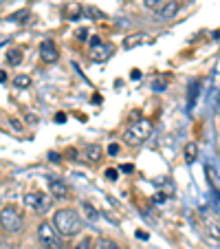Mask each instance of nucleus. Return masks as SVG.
<instances>
[{"label":"nucleus","mask_w":220,"mask_h":249,"mask_svg":"<svg viewBox=\"0 0 220 249\" xmlns=\"http://www.w3.org/2000/svg\"><path fill=\"white\" fill-rule=\"evenodd\" d=\"M53 225H55V230L60 231L62 236H73L80 231L82 223H80V216H77L73 210H60L53 216Z\"/></svg>","instance_id":"f257e3e1"},{"label":"nucleus","mask_w":220,"mask_h":249,"mask_svg":"<svg viewBox=\"0 0 220 249\" xmlns=\"http://www.w3.org/2000/svg\"><path fill=\"white\" fill-rule=\"evenodd\" d=\"M38 238L44 249H64L62 243V234L51 225V223H40L38 227Z\"/></svg>","instance_id":"f03ea898"},{"label":"nucleus","mask_w":220,"mask_h":249,"mask_svg":"<svg viewBox=\"0 0 220 249\" xmlns=\"http://www.w3.org/2000/svg\"><path fill=\"white\" fill-rule=\"evenodd\" d=\"M150 132H152V126H150V122H145V119H141V122H136V124H132L130 128L126 130V135H123V139H126V143H141V141H145L148 137H150Z\"/></svg>","instance_id":"7ed1b4c3"},{"label":"nucleus","mask_w":220,"mask_h":249,"mask_svg":"<svg viewBox=\"0 0 220 249\" xmlns=\"http://www.w3.org/2000/svg\"><path fill=\"white\" fill-rule=\"evenodd\" d=\"M0 225L5 227L7 231H20L22 227V216H20V212L16 210L14 205H7L0 210Z\"/></svg>","instance_id":"20e7f679"},{"label":"nucleus","mask_w":220,"mask_h":249,"mask_svg":"<svg viewBox=\"0 0 220 249\" xmlns=\"http://www.w3.org/2000/svg\"><path fill=\"white\" fill-rule=\"evenodd\" d=\"M24 205L35 212H44L49 207V196H44V194H40V192H29L27 196H24Z\"/></svg>","instance_id":"39448f33"},{"label":"nucleus","mask_w":220,"mask_h":249,"mask_svg":"<svg viewBox=\"0 0 220 249\" xmlns=\"http://www.w3.org/2000/svg\"><path fill=\"white\" fill-rule=\"evenodd\" d=\"M108 53H110V49L106 47V44H102V40L95 36V38H90V55H93V60L102 62L108 57Z\"/></svg>","instance_id":"423d86ee"},{"label":"nucleus","mask_w":220,"mask_h":249,"mask_svg":"<svg viewBox=\"0 0 220 249\" xmlns=\"http://www.w3.org/2000/svg\"><path fill=\"white\" fill-rule=\"evenodd\" d=\"M40 57H42L44 62H55L57 60V49L53 47L51 40H44V42L40 44Z\"/></svg>","instance_id":"0eeeda50"},{"label":"nucleus","mask_w":220,"mask_h":249,"mask_svg":"<svg viewBox=\"0 0 220 249\" xmlns=\"http://www.w3.org/2000/svg\"><path fill=\"white\" fill-rule=\"evenodd\" d=\"M178 7H181V5H178L176 0H174V2H165V5L159 9L156 18H159V20H169V18H174V16L178 14Z\"/></svg>","instance_id":"6e6552de"},{"label":"nucleus","mask_w":220,"mask_h":249,"mask_svg":"<svg viewBox=\"0 0 220 249\" xmlns=\"http://www.w3.org/2000/svg\"><path fill=\"white\" fill-rule=\"evenodd\" d=\"M49 190H51V194L55 198H66L68 196V188H66V183H62V181H57V179L49 181Z\"/></svg>","instance_id":"1a4fd4ad"},{"label":"nucleus","mask_w":220,"mask_h":249,"mask_svg":"<svg viewBox=\"0 0 220 249\" xmlns=\"http://www.w3.org/2000/svg\"><path fill=\"white\" fill-rule=\"evenodd\" d=\"M102 155H103V150H102V146H97V143L86 148V161H90V163H97V161L102 159Z\"/></svg>","instance_id":"9d476101"},{"label":"nucleus","mask_w":220,"mask_h":249,"mask_svg":"<svg viewBox=\"0 0 220 249\" xmlns=\"http://www.w3.org/2000/svg\"><path fill=\"white\" fill-rule=\"evenodd\" d=\"M205 170H207V177H209V183L214 185V190H216V192H220V174L216 172V168H214V165H207Z\"/></svg>","instance_id":"9b49d317"},{"label":"nucleus","mask_w":220,"mask_h":249,"mask_svg":"<svg viewBox=\"0 0 220 249\" xmlns=\"http://www.w3.org/2000/svg\"><path fill=\"white\" fill-rule=\"evenodd\" d=\"M7 62H9L11 66H18L20 62H22V51H20V49H11V51L7 53Z\"/></svg>","instance_id":"f8f14e48"},{"label":"nucleus","mask_w":220,"mask_h":249,"mask_svg":"<svg viewBox=\"0 0 220 249\" xmlns=\"http://www.w3.org/2000/svg\"><path fill=\"white\" fill-rule=\"evenodd\" d=\"M196 155H198V146L196 143H187V146H185V161H187V163H194Z\"/></svg>","instance_id":"ddd939ff"},{"label":"nucleus","mask_w":220,"mask_h":249,"mask_svg":"<svg viewBox=\"0 0 220 249\" xmlns=\"http://www.w3.org/2000/svg\"><path fill=\"white\" fill-rule=\"evenodd\" d=\"M143 38H145L143 33H135V36H130V38H128L126 42H123V47H126V49H135L136 44L143 42Z\"/></svg>","instance_id":"4468645a"},{"label":"nucleus","mask_w":220,"mask_h":249,"mask_svg":"<svg viewBox=\"0 0 220 249\" xmlns=\"http://www.w3.org/2000/svg\"><path fill=\"white\" fill-rule=\"evenodd\" d=\"M95 249H121V247H119L115 240H110V238H99Z\"/></svg>","instance_id":"2eb2a0df"},{"label":"nucleus","mask_w":220,"mask_h":249,"mask_svg":"<svg viewBox=\"0 0 220 249\" xmlns=\"http://www.w3.org/2000/svg\"><path fill=\"white\" fill-rule=\"evenodd\" d=\"M31 86V77L29 75H18L16 77V89H29Z\"/></svg>","instance_id":"dca6fc26"},{"label":"nucleus","mask_w":220,"mask_h":249,"mask_svg":"<svg viewBox=\"0 0 220 249\" xmlns=\"http://www.w3.org/2000/svg\"><path fill=\"white\" fill-rule=\"evenodd\" d=\"M84 212H86V216H88V221H97V218H99L97 210H95L90 203H84Z\"/></svg>","instance_id":"f3484780"},{"label":"nucleus","mask_w":220,"mask_h":249,"mask_svg":"<svg viewBox=\"0 0 220 249\" xmlns=\"http://www.w3.org/2000/svg\"><path fill=\"white\" fill-rule=\"evenodd\" d=\"M198 89H201V82H194V84H192V86H189V99H187V102H189V106H192V104H194V102H196V95H198Z\"/></svg>","instance_id":"a211bd4d"},{"label":"nucleus","mask_w":220,"mask_h":249,"mask_svg":"<svg viewBox=\"0 0 220 249\" xmlns=\"http://www.w3.org/2000/svg\"><path fill=\"white\" fill-rule=\"evenodd\" d=\"M24 18H29V11H20V14L11 16V20H14V22H24Z\"/></svg>","instance_id":"6ab92c4d"},{"label":"nucleus","mask_w":220,"mask_h":249,"mask_svg":"<svg viewBox=\"0 0 220 249\" xmlns=\"http://www.w3.org/2000/svg\"><path fill=\"white\" fill-rule=\"evenodd\" d=\"M152 89H154V90H156V93H161V90H163V89H165V80H156V82H154V84H152Z\"/></svg>","instance_id":"aec40b11"},{"label":"nucleus","mask_w":220,"mask_h":249,"mask_svg":"<svg viewBox=\"0 0 220 249\" xmlns=\"http://www.w3.org/2000/svg\"><path fill=\"white\" fill-rule=\"evenodd\" d=\"M143 2L148 9H154V7H159V2H163V0H143Z\"/></svg>","instance_id":"412c9836"},{"label":"nucleus","mask_w":220,"mask_h":249,"mask_svg":"<svg viewBox=\"0 0 220 249\" xmlns=\"http://www.w3.org/2000/svg\"><path fill=\"white\" fill-rule=\"evenodd\" d=\"M108 181H117V170H106Z\"/></svg>","instance_id":"4be33fe9"},{"label":"nucleus","mask_w":220,"mask_h":249,"mask_svg":"<svg viewBox=\"0 0 220 249\" xmlns=\"http://www.w3.org/2000/svg\"><path fill=\"white\" fill-rule=\"evenodd\" d=\"M75 249H90V240H88V238H84Z\"/></svg>","instance_id":"5701e85b"},{"label":"nucleus","mask_w":220,"mask_h":249,"mask_svg":"<svg viewBox=\"0 0 220 249\" xmlns=\"http://www.w3.org/2000/svg\"><path fill=\"white\" fill-rule=\"evenodd\" d=\"M209 234H214V238H220V231H218V227H216V225L209 227Z\"/></svg>","instance_id":"b1692460"},{"label":"nucleus","mask_w":220,"mask_h":249,"mask_svg":"<svg viewBox=\"0 0 220 249\" xmlns=\"http://www.w3.org/2000/svg\"><path fill=\"white\" fill-rule=\"evenodd\" d=\"M108 152H110V155H117V152H119V146H117V143H113V146L108 148Z\"/></svg>","instance_id":"393cba45"},{"label":"nucleus","mask_w":220,"mask_h":249,"mask_svg":"<svg viewBox=\"0 0 220 249\" xmlns=\"http://www.w3.org/2000/svg\"><path fill=\"white\" fill-rule=\"evenodd\" d=\"M49 159L55 161V163H57V161H60V155H57V152H49Z\"/></svg>","instance_id":"a878e982"},{"label":"nucleus","mask_w":220,"mask_h":249,"mask_svg":"<svg viewBox=\"0 0 220 249\" xmlns=\"http://www.w3.org/2000/svg\"><path fill=\"white\" fill-rule=\"evenodd\" d=\"M68 11H70V16H77V14H80V7H77V5H73Z\"/></svg>","instance_id":"bb28decb"},{"label":"nucleus","mask_w":220,"mask_h":249,"mask_svg":"<svg viewBox=\"0 0 220 249\" xmlns=\"http://www.w3.org/2000/svg\"><path fill=\"white\" fill-rule=\"evenodd\" d=\"M154 201H156V203H163V201H165V194H156Z\"/></svg>","instance_id":"cd10ccee"},{"label":"nucleus","mask_w":220,"mask_h":249,"mask_svg":"<svg viewBox=\"0 0 220 249\" xmlns=\"http://www.w3.org/2000/svg\"><path fill=\"white\" fill-rule=\"evenodd\" d=\"M130 77H132V80H139V77H141V73L135 69V71H132V75H130Z\"/></svg>","instance_id":"c85d7f7f"},{"label":"nucleus","mask_w":220,"mask_h":249,"mask_svg":"<svg viewBox=\"0 0 220 249\" xmlns=\"http://www.w3.org/2000/svg\"><path fill=\"white\" fill-rule=\"evenodd\" d=\"M27 119H29L31 124H38V117H35V115H27Z\"/></svg>","instance_id":"c756f323"},{"label":"nucleus","mask_w":220,"mask_h":249,"mask_svg":"<svg viewBox=\"0 0 220 249\" xmlns=\"http://www.w3.org/2000/svg\"><path fill=\"white\" fill-rule=\"evenodd\" d=\"M136 238H143L145 240V238H148V234H145V231H136Z\"/></svg>","instance_id":"7c9ffc66"},{"label":"nucleus","mask_w":220,"mask_h":249,"mask_svg":"<svg viewBox=\"0 0 220 249\" xmlns=\"http://www.w3.org/2000/svg\"><path fill=\"white\" fill-rule=\"evenodd\" d=\"M0 82H7V75H5V71H0Z\"/></svg>","instance_id":"2f4dec72"}]
</instances>
